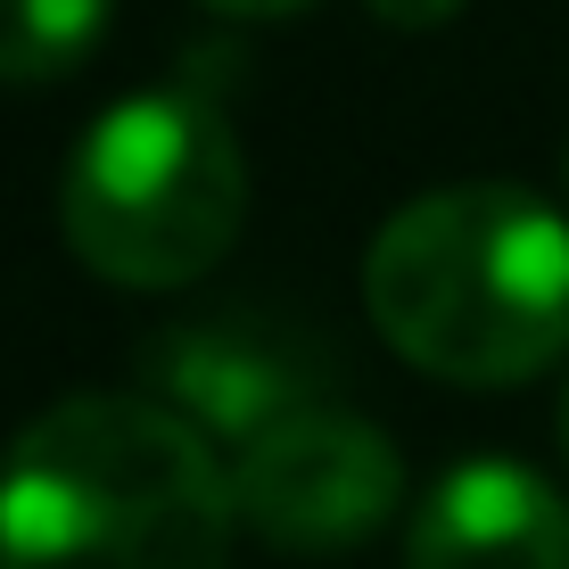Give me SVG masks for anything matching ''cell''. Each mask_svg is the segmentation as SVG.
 Listing matches in <instances>:
<instances>
[{
    "label": "cell",
    "instance_id": "obj_1",
    "mask_svg": "<svg viewBox=\"0 0 569 569\" xmlns=\"http://www.w3.org/2000/svg\"><path fill=\"white\" fill-rule=\"evenodd\" d=\"M231 470L166 397H58L0 455V569H231Z\"/></svg>",
    "mask_w": 569,
    "mask_h": 569
},
{
    "label": "cell",
    "instance_id": "obj_2",
    "mask_svg": "<svg viewBox=\"0 0 569 569\" xmlns=\"http://www.w3.org/2000/svg\"><path fill=\"white\" fill-rule=\"evenodd\" d=\"M363 313L446 388H520L569 356V214L528 182H446L363 248Z\"/></svg>",
    "mask_w": 569,
    "mask_h": 569
},
{
    "label": "cell",
    "instance_id": "obj_3",
    "mask_svg": "<svg viewBox=\"0 0 569 569\" xmlns=\"http://www.w3.org/2000/svg\"><path fill=\"white\" fill-rule=\"evenodd\" d=\"M248 223V149L199 91H132L74 141L58 231L116 289H190Z\"/></svg>",
    "mask_w": 569,
    "mask_h": 569
},
{
    "label": "cell",
    "instance_id": "obj_4",
    "mask_svg": "<svg viewBox=\"0 0 569 569\" xmlns=\"http://www.w3.org/2000/svg\"><path fill=\"white\" fill-rule=\"evenodd\" d=\"M231 503H240V528L272 553H347L405 512V455L380 421L298 405L289 421L240 446Z\"/></svg>",
    "mask_w": 569,
    "mask_h": 569
},
{
    "label": "cell",
    "instance_id": "obj_5",
    "mask_svg": "<svg viewBox=\"0 0 569 569\" xmlns=\"http://www.w3.org/2000/svg\"><path fill=\"white\" fill-rule=\"evenodd\" d=\"M149 397H166L182 421H199L214 446H248L272 421L313 405V356L281 330L248 322V313H207V322H173L141 347Z\"/></svg>",
    "mask_w": 569,
    "mask_h": 569
},
{
    "label": "cell",
    "instance_id": "obj_6",
    "mask_svg": "<svg viewBox=\"0 0 569 569\" xmlns=\"http://www.w3.org/2000/svg\"><path fill=\"white\" fill-rule=\"evenodd\" d=\"M405 569H569V503L528 462H455L405 528Z\"/></svg>",
    "mask_w": 569,
    "mask_h": 569
},
{
    "label": "cell",
    "instance_id": "obj_7",
    "mask_svg": "<svg viewBox=\"0 0 569 569\" xmlns=\"http://www.w3.org/2000/svg\"><path fill=\"white\" fill-rule=\"evenodd\" d=\"M116 0H0V83H67L108 42Z\"/></svg>",
    "mask_w": 569,
    "mask_h": 569
},
{
    "label": "cell",
    "instance_id": "obj_8",
    "mask_svg": "<svg viewBox=\"0 0 569 569\" xmlns=\"http://www.w3.org/2000/svg\"><path fill=\"white\" fill-rule=\"evenodd\" d=\"M380 26H397V33H438V26H455L462 17V0H363Z\"/></svg>",
    "mask_w": 569,
    "mask_h": 569
},
{
    "label": "cell",
    "instance_id": "obj_9",
    "mask_svg": "<svg viewBox=\"0 0 569 569\" xmlns=\"http://www.w3.org/2000/svg\"><path fill=\"white\" fill-rule=\"evenodd\" d=\"M199 9H214V17H248V26H272V17H298V9H313V0H199Z\"/></svg>",
    "mask_w": 569,
    "mask_h": 569
},
{
    "label": "cell",
    "instance_id": "obj_10",
    "mask_svg": "<svg viewBox=\"0 0 569 569\" xmlns=\"http://www.w3.org/2000/svg\"><path fill=\"white\" fill-rule=\"evenodd\" d=\"M561 438H569V380H561Z\"/></svg>",
    "mask_w": 569,
    "mask_h": 569
}]
</instances>
